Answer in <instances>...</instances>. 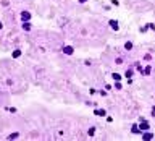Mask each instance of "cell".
<instances>
[{
	"instance_id": "obj_5",
	"label": "cell",
	"mask_w": 155,
	"mask_h": 141,
	"mask_svg": "<svg viewBox=\"0 0 155 141\" xmlns=\"http://www.w3.org/2000/svg\"><path fill=\"white\" fill-rule=\"evenodd\" d=\"M155 136H154V133H144L142 131V140H154Z\"/></svg>"
},
{
	"instance_id": "obj_13",
	"label": "cell",
	"mask_w": 155,
	"mask_h": 141,
	"mask_svg": "<svg viewBox=\"0 0 155 141\" xmlns=\"http://www.w3.org/2000/svg\"><path fill=\"white\" fill-rule=\"evenodd\" d=\"M124 76H126L128 80H131V76H133V70H128V71L124 73Z\"/></svg>"
},
{
	"instance_id": "obj_16",
	"label": "cell",
	"mask_w": 155,
	"mask_h": 141,
	"mask_svg": "<svg viewBox=\"0 0 155 141\" xmlns=\"http://www.w3.org/2000/svg\"><path fill=\"white\" fill-rule=\"evenodd\" d=\"M149 73H150V67H147L145 70H144V75H149Z\"/></svg>"
},
{
	"instance_id": "obj_4",
	"label": "cell",
	"mask_w": 155,
	"mask_h": 141,
	"mask_svg": "<svg viewBox=\"0 0 155 141\" xmlns=\"http://www.w3.org/2000/svg\"><path fill=\"white\" fill-rule=\"evenodd\" d=\"M63 52H65V54L66 55H73V52H74V49L71 46H65L63 47Z\"/></svg>"
},
{
	"instance_id": "obj_9",
	"label": "cell",
	"mask_w": 155,
	"mask_h": 141,
	"mask_svg": "<svg viewBox=\"0 0 155 141\" xmlns=\"http://www.w3.org/2000/svg\"><path fill=\"white\" fill-rule=\"evenodd\" d=\"M112 78H113L115 81H121V75H120V73H113V75H112Z\"/></svg>"
},
{
	"instance_id": "obj_2",
	"label": "cell",
	"mask_w": 155,
	"mask_h": 141,
	"mask_svg": "<svg viewBox=\"0 0 155 141\" xmlns=\"http://www.w3.org/2000/svg\"><path fill=\"white\" fill-rule=\"evenodd\" d=\"M108 24H110V28H112L113 31H118V29H120V23H118L116 20H110L108 21Z\"/></svg>"
},
{
	"instance_id": "obj_18",
	"label": "cell",
	"mask_w": 155,
	"mask_h": 141,
	"mask_svg": "<svg viewBox=\"0 0 155 141\" xmlns=\"http://www.w3.org/2000/svg\"><path fill=\"white\" fill-rule=\"evenodd\" d=\"M78 2H79V3H86L87 0H78Z\"/></svg>"
},
{
	"instance_id": "obj_11",
	"label": "cell",
	"mask_w": 155,
	"mask_h": 141,
	"mask_svg": "<svg viewBox=\"0 0 155 141\" xmlns=\"http://www.w3.org/2000/svg\"><path fill=\"white\" fill-rule=\"evenodd\" d=\"M124 49H126V50H131V49H133V42H124Z\"/></svg>"
},
{
	"instance_id": "obj_20",
	"label": "cell",
	"mask_w": 155,
	"mask_h": 141,
	"mask_svg": "<svg viewBox=\"0 0 155 141\" xmlns=\"http://www.w3.org/2000/svg\"><path fill=\"white\" fill-rule=\"evenodd\" d=\"M2 28H3V23H2V21H0V29H2Z\"/></svg>"
},
{
	"instance_id": "obj_6",
	"label": "cell",
	"mask_w": 155,
	"mask_h": 141,
	"mask_svg": "<svg viewBox=\"0 0 155 141\" xmlns=\"http://www.w3.org/2000/svg\"><path fill=\"white\" fill-rule=\"evenodd\" d=\"M94 114H95V115H100V117H105V115H107V112H105L103 109H95Z\"/></svg>"
},
{
	"instance_id": "obj_14",
	"label": "cell",
	"mask_w": 155,
	"mask_h": 141,
	"mask_svg": "<svg viewBox=\"0 0 155 141\" xmlns=\"http://www.w3.org/2000/svg\"><path fill=\"white\" fill-rule=\"evenodd\" d=\"M20 135L18 133H11V135H8V140H15V138H18Z\"/></svg>"
},
{
	"instance_id": "obj_19",
	"label": "cell",
	"mask_w": 155,
	"mask_h": 141,
	"mask_svg": "<svg viewBox=\"0 0 155 141\" xmlns=\"http://www.w3.org/2000/svg\"><path fill=\"white\" fill-rule=\"evenodd\" d=\"M152 115H155V107H152Z\"/></svg>"
},
{
	"instance_id": "obj_3",
	"label": "cell",
	"mask_w": 155,
	"mask_h": 141,
	"mask_svg": "<svg viewBox=\"0 0 155 141\" xmlns=\"http://www.w3.org/2000/svg\"><path fill=\"white\" fill-rule=\"evenodd\" d=\"M21 20L23 21H29L31 20V13H29V12H21Z\"/></svg>"
},
{
	"instance_id": "obj_10",
	"label": "cell",
	"mask_w": 155,
	"mask_h": 141,
	"mask_svg": "<svg viewBox=\"0 0 155 141\" xmlns=\"http://www.w3.org/2000/svg\"><path fill=\"white\" fill-rule=\"evenodd\" d=\"M131 131H133V133H134V135L141 133V130H139V127H137V125H133V130H131Z\"/></svg>"
},
{
	"instance_id": "obj_17",
	"label": "cell",
	"mask_w": 155,
	"mask_h": 141,
	"mask_svg": "<svg viewBox=\"0 0 155 141\" xmlns=\"http://www.w3.org/2000/svg\"><path fill=\"white\" fill-rule=\"evenodd\" d=\"M112 5H116V7H118V5H120V2H118V0H112Z\"/></svg>"
},
{
	"instance_id": "obj_8",
	"label": "cell",
	"mask_w": 155,
	"mask_h": 141,
	"mask_svg": "<svg viewBox=\"0 0 155 141\" xmlns=\"http://www.w3.org/2000/svg\"><path fill=\"white\" fill-rule=\"evenodd\" d=\"M11 57H13V59L21 57V50H18V49H16V50H13V52H11Z\"/></svg>"
},
{
	"instance_id": "obj_1",
	"label": "cell",
	"mask_w": 155,
	"mask_h": 141,
	"mask_svg": "<svg viewBox=\"0 0 155 141\" xmlns=\"http://www.w3.org/2000/svg\"><path fill=\"white\" fill-rule=\"evenodd\" d=\"M137 127H139V130H141V133H142V131H147L149 128H150V125H149V122H147V120L141 118V123H139Z\"/></svg>"
},
{
	"instance_id": "obj_7",
	"label": "cell",
	"mask_w": 155,
	"mask_h": 141,
	"mask_svg": "<svg viewBox=\"0 0 155 141\" xmlns=\"http://www.w3.org/2000/svg\"><path fill=\"white\" fill-rule=\"evenodd\" d=\"M23 29L24 31H31V23L29 21H23Z\"/></svg>"
},
{
	"instance_id": "obj_12",
	"label": "cell",
	"mask_w": 155,
	"mask_h": 141,
	"mask_svg": "<svg viewBox=\"0 0 155 141\" xmlns=\"http://www.w3.org/2000/svg\"><path fill=\"white\" fill-rule=\"evenodd\" d=\"M94 133H95V128H94V127H91V128L87 130V135H89V136H94Z\"/></svg>"
},
{
	"instance_id": "obj_15",
	"label": "cell",
	"mask_w": 155,
	"mask_h": 141,
	"mask_svg": "<svg viewBox=\"0 0 155 141\" xmlns=\"http://www.w3.org/2000/svg\"><path fill=\"white\" fill-rule=\"evenodd\" d=\"M147 28H149V29H152V31H154V29H155V24H154V23H149V24H147Z\"/></svg>"
}]
</instances>
